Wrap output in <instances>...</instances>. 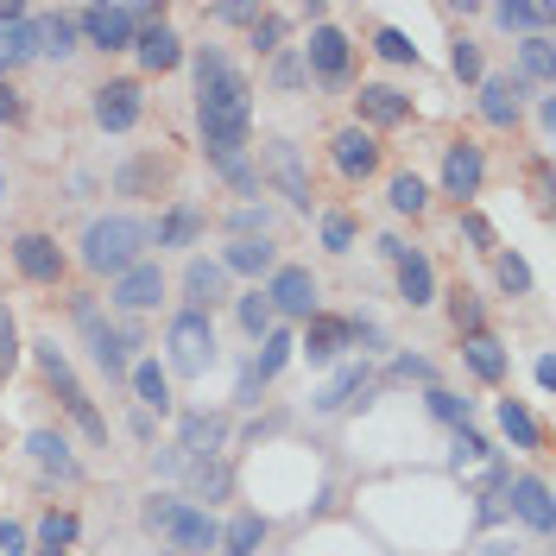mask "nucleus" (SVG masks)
I'll use <instances>...</instances> for the list:
<instances>
[{
	"instance_id": "1",
	"label": "nucleus",
	"mask_w": 556,
	"mask_h": 556,
	"mask_svg": "<svg viewBox=\"0 0 556 556\" xmlns=\"http://www.w3.org/2000/svg\"><path fill=\"white\" fill-rule=\"evenodd\" d=\"M247 121H253V89L222 51H197V127H203L208 159H241L247 152Z\"/></svg>"
},
{
	"instance_id": "5",
	"label": "nucleus",
	"mask_w": 556,
	"mask_h": 556,
	"mask_svg": "<svg viewBox=\"0 0 556 556\" xmlns=\"http://www.w3.org/2000/svg\"><path fill=\"white\" fill-rule=\"evenodd\" d=\"M38 367H45V380L58 386V399H64V412L76 417V430H83L89 443H108V424H102V412L89 405V392H83V380L70 374V361L58 354V342H38Z\"/></svg>"
},
{
	"instance_id": "26",
	"label": "nucleus",
	"mask_w": 556,
	"mask_h": 556,
	"mask_svg": "<svg viewBox=\"0 0 556 556\" xmlns=\"http://www.w3.org/2000/svg\"><path fill=\"white\" fill-rule=\"evenodd\" d=\"M399 298H405L412 311H430V304H437V273H430L424 253H405V260H399Z\"/></svg>"
},
{
	"instance_id": "29",
	"label": "nucleus",
	"mask_w": 556,
	"mask_h": 556,
	"mask_svg": "<svg viewBox=\"0 0 556 556\" xmlns=\"http://www.w3.org/2000/svg\"><path fill=\"white\" fill-rule=\"evenodd\" d=\"M291 354H298V336H291V329H273V336L260 342V354L247 361V374H253V380L266 386L273 374H285V361H291Z\"/></svg>"
},
{
	"instance_id": "3",
	"label": "nucleus",
	"mask_w": 556,
	"mask_h": 556,
	"mask_svg": "<svg viewBox=\"0 0 556 556\" xmlns=\"http://www.w3.org/2000/svg\"><path fill=\"white\" fill-rule=\"evenodd\" d=\"M139 519H146V531L172 538V551H184V556H208L215 544H222V525L208 519L203 506H190V500H172V493H152Z\"/></svg>"
},
{
	"instance_id": "48",
	"label": "nucleus",
	"mask_w": 556,
	"mask_h": 556,
	"mask_svg": "<svg viewBox=\"0 0 556 556\" xmlns=\"http://www.w3.org/2000/svg\"><path fill=\"white\" fill-rule=\"evenodd\" d=\"M380 58H392V64H412L417 45H412L405 33H380Z\"/></svg>"
},
{
	"instance_id": "44",
	"label": "nucleus",
	"mask_w": 556,
	"mask_h": 556,
	"mask_svg": "<svg viewBox=\"0 0 556 556\" xmlns=\"http://www.w3.org/2000/svg\"><path fill=\"white\" fill-rule=\"evenodd\" d=\"M13 367H20V323L0 304V374H13Z\"/></svg>"
},
{
	"instance_id": "2",
	"label": "nucleus",
	"mask_w": 556,
	"mask_h": 556,
	"mask_svg": "<svg viewBox=\"0 0 556 556\" xmlns=\"http://www.w3.org/2000/svg\"><path fill=\"white\" fill-rule=\"evenodd\" d=\"M146 247H152V228H146L139 215H96V222L83 228V266L121 278L127 266L146 260Z\"/></svg>"
},
{
	"instance_id": "47",
	"label": "nucleus",
	"mask_w": 556,
	"mask_h": 556,
	"mask_svg": "<svg viewBox=\"0 0 556 556\" xmlns=\"http://www.w3.org/2000/svg\"><path fill=\"white\" fill-rule=\"evenodd\" d=\"M278 26H285L278 13H260L253 20V51H278Z\"/></svg>"
},
{
	"instance_id": "24",
	"label": "nucleus",
	"mask_w": 556,
	"mask_h": 556,
	"mask_svg": "<svg viewBox=\"0 0 556 556\" xmlns=\"http://www.w3.org/2000/svg\"><path fill=\"white\" fill-rule=\"evenodd\" d=\"M26 455H33L45 475H58V481H76V475H83V462L70 455V443L58 430H33V437H26Z\"/></svg>"
},
{
	"instance_id": "49",
	"label": "nucleus",
	"mask_w": 556,
	"mask_h": 556,
	"mask_svg": "<svg viewBox=\"0 0 556 556\" xmlns=\"http://www.w3.org/2000/svg\"><path fill=\"white\" fill-rule=\"evenodd\" d=\"M0 556H26V525L0 519Z\"/></svg>"
},
{
	"instance_id": "20",
	"label": "nucleus",
	"mask_w": 556,
	"mask_h": 556,
	"mask_svg": "<svg viewBox=\"0 0 556 556\" xmlns=\"http://www.w3.org/2000/svg\"><path fill=\"white\" fill-rule=\"evenodd\" d=\"M506 500H513V513H519V519L531 525L538 538H544V531L556 525V513H551V486L538 481V475H519V481L506 486Z\"/></svg>"
},
{
	"instance_id": "30",
	"label": "nucleus",
	"mask_w": 556,
	"mask_h": 556,
	"mask_svg": "<svg viewBox=\"0 0 556 556\" xmlns=\"http://www.w3.org/2000/svg\"><path fill=\"white\" fill-rule=\"evenodd\" d=\"M222 273H247V278L278 273V247L273 241H235L228 247V260H222Z\"/></svg>"
},
{
	"instance_id": "21",
	"label": "nucleus",
	"mask_w": 556,
	"mask_h": 556,
	"mask_svg": "<svg viewBox=\"0 0 556 556\" xmlns=\"http://www.w3.org/2000/svg\"><path fill=\"white\" fill-rule=\"evenodd\" d=\"M519 102H525V83H519V76H486V83H481L486 127H519Z\"/></svg>"
},
{
	"instance_id": "54",
	"label": "nucleus",
	"mask_w": 556,
	"mask_h": 556,
	"mask_svg": "<svg viewBox=\"0 0 556 556\" xmlns=\"http://www.w3.org/2000/svg\"><path fill=\"white\" fill-rule=\"evenodd\" d=\"M462 228H468V241H493V228H486V222H481V215H468V222H462Z\"/></svg>"
},
{
	"instance_id": "53",
	"label": "nucleus",
	"mask_w": 556,
	"mask_h": 556,
	"mask_svg": "<svg viewBox=\"0 0 556 556\" xmlns=\"http://www.w3.org/2000/svg\"><path fill=\"white\" fill-rule=\"evenodd\" d=\"M7 121H20V96H13V89L0 83V127H7Z\"/></svg>"
},
{
	"instance_id": "56",
	"label": "nucleus",
	"mask_w": 556,
	"mask_h": 556,
	"mask_svg": "<svg viewBox=\"0 0 556 556\" xmlns=\"http://www.w3.org/2000/svg\"><path fill=\"white\" fill-rule=\"evenodd\" d=\"M0 203H7V177H0Z\"/></svg>"
},
{
	"instance_id": "37",
	"label": "nucleus",
	"mask_w": 556,
	"mask_h": 556,
	"mask_svg": "<svg viewBox=\"0 0 556 556\" xmlns=\"http://www.w3.org/2000/svg\"><path fill=\"white\" fill-rule=\"evenodd\" d=\"M551 64H556L551 38H544V33H531V38L519 45V70L531 76V83H551ZM525 76H519V83H525Z\"/></svg>"
},
{
	"instance_id": "18",
	"label": "nucleus",
	"mask_w": 556,
	"mask_h": 556,
	"mask_svg": "<svg viewBox=\"0 0 556 556\" xmlns=\"http://www.w3.org/2000/svg\"><path fill=\"white\" fill-rule=\"evenodd\" d=\"M329 159H336L342 177H367L374 165H380V139L367 134V127H342V134L329 139Z\"/></svg>"
},
{
	"instance_id": "43",
	"label": "nucleus",
	"mask_w": 556,
	"mask_h": 556,
	"mask_svg": "<svg viewBox=\"0 0 556 556\" xmlns=\"http://www.w3.org/2000/svg\"><path fill=\"white\" fill-rule=\"evenodd\" d=\"M323 247L329 253H354V215H323Z\"/></svg>"
},
{
	"instance_id": "16",
	"label": "nucleus",
	"mask_w": 556,
	"mask_h": 556,
	"mask_svg": "<svg viewBox=\"0 0 556 556\" xmlns=\"http://www.w3.org/2000/svg\"><path fill=\"white\" fill-rule=\"evenodd\" d=\"M13 266L33 278V285H58L64 278V247L51 241V235H20L13 241Z\"/></svg>"
},
{
	"instance_id": "11",
	"label": "nucleus",
	"mask_w": 556,
	"mask_h": 556,
	"mask_svg": "<svg viewBox=\"0 0 556 556\" xmlns=\"http://www.w3.org/2000/svg\"><path fill=\"white\" fill-rule=\"evenodd\" d=\"M38 58V20L20 0H0V70L33 64Z\"/></svg>"
},
{
	"instance_id": "40",
	"label": "nucleus",
	"mask_w": 556,
	"mask_h": 556,
	"mask_svg": "<svg viewBox=\"0 0 556 556\" xmlns=\"http://www.w3.org/2000/svg\"><path fill=\"white\" fill-rule=\"evenodd\" d=\"M392 208H399V215H424V208H430V184H424V177H392Z\"/></svg>"
},
{
	"instance_id": "28",
	"label": "nucleus",
	"mask_w": 556,
	"mask_h": 556,
	"mask_svg": "<svg viewBox=\"0 0 556 556\" xmlns=\"http://www.w3.org/2000/svg\"><path fill=\"white\" fill-rule=\"evenodd\" d=\"M127 374H134V392H139L146 412H172V374H165L159 361H134Z\"/></svg>"
},
{
	"instance_id": "36",
	"label": "nucleus",
	"mask_w": 556,
	"mask_h": 556,
	"mask_svg": "<svg viewBox=\"0 0 556 556\" xmlns=\"http://www.w3.org/2000/svg\"><path fill=\"white\" fill-rule=\"evenodd\" d=\"M235 316H241V329L253 336V342H266V336L278 329V316H273V304H266V291H247Z\"/></svg>"
},
{
	"instance_id": "17",
	"label": "nucleus",
	"mask_w": 556,
	"mask_h": 556,
	"mask_svg": "<svg viewBox=\"0 0 556 556\" xmlns=\"http://www.w3.org/2000/svg\"><path fill=\"white\" fill-rule=\"evenodd\" d=\"M134 58H139V70H177L184 64V38L165 20H146L134 33Z\"/></svg>"
},
{
	"instance_id": "34",
	"label": "nucleus",
	"mask_w": 556,
	"mask_h": 556,
	"mask_svg": "<svg viewBox=\"0 0 556 556\" xmlns=\"http://www.w3.org/2000/svg\"><path fill=\"white\" fill-rule=\"evenodd\" d=\"M500 430H506V437H513L519 450H538V443H544V430H538V417L525 412L519 399H500Z\"/></svg>"
},
{
	"instance_id": "14",
	"label": "nucleus",
	"mask_w": 556,
	"mask_h": 556,
	"mask_svg": "<svg viewBox=\"0 0 556 556\" xmlns=\"http://www.w3.org/2000/svg\"><path fill=\"white\" fill-rule=\"evenodd\" d=\"M266 172L278 177V190H285V203L291 208H311V177H304V159H298V146L291 139H266Z\"/></svg>"
},
{
	"instance_id": "41",
	"label": "nucleus",
	"mask_w": 556,
	"mask_h": 556,
	"mask_svg": "<svg viewBox=\"0 0 556 556\" xmlns=\"http://www.w3.org/2000/svg\"><path fill=\"white\" fill-rule=\"evenodd\" d=\"M190 486H197V500H228L235 475H228L222 462H197V468H190Z\"/></svg>"
},
{
	"instance_id": "55",
	"label": "nucleus",
	"mask_w": 556,
	"mask_h": 556,
	"mask_svg": "<svg viewBox=\"0 0 556 556\" xmlns=\"http://www.w3.org/2000/svg\"><path fill=\"white\" fill-rule=\"evenodd\" d=\"M380 253H386V260H392V266H399V260H405V253H412V247L399 241V235H386V241H380Z\"/></svg>"
},
{
	"instance_id": "25",
	"label": "nucleus",
	"mask_w": 556,
	"mask_h": 556,
	"mask_svg": "<svg viewBox=\"0 0 556 556\" xmlns=\"http://www.w3.org/2000/svg\"><path fill=\"white\" fill-rule=\"evenodd\" d=\"M83 51V33H76V13H45L38 20V58H76Z\"/></svg>"
},
{
	"instance_id": "23",
	"label": "nucleus",
	"mask_w": 556,
	"mask_h": 556,
	"mask_svg": "<svg viewBox=\"0 0 556 556\" xmlns=\"http://www.w3.org/2000/svg\"><path fill=\"white\" fill-rule=\"evenodd\" d=\"M348 342H354V323H342V316H323V311H316V316H311V329H304V342H298V348H304V354H311L316 367H323V361H336V354H342Z\"/></svg>"
},
{
	"instance_id": "31",
	"label": "nucleus",
	"mask_w": 556,
	"mask_h": 556,
	"mask_svg": "<svg viewBox=\"0 0 556 556\" xmlns=\"http://www.w3.org/2000/svg\"><path fill=\"white\" fill-rule=\"evenodd\" d=\"M493 26L500 33H544L551 26V7L544 0H519V7L506 0V7H493Z\"/></svg>"
},
{
	"instance_id": "8",
	"label": "nucleus",
	"mask_w": 556,
	"mask_h": 556,
	"mask_svg": "<svg viewBox=\"0 0 556 556\" xmlns=\"http://www.w3.org/2000/svg\"><path fill=\"white\" fill-rule=\"evenodd\" d=\"M266 304H273V316H304L311 323L316 304H323V285H316L311 266H278L273 285H266Z\"/></svg>"
},
{
	"instance_id": "35",
	"label": "nucleus",
	"mask_w": 556,
	"mask_h": 556,
	"mask_svg": "<svg viewBox=\"0 0 556 556\" xmlns=\"http://www.w3.org/2000/svg\"><path fill=\"white\" fill-rule=\"evenodd\" d=\"M228 228H235V241H266V235H273V208L266 203H235Z\"/></svg>"
},
{
	"instance_id": "51",
	"label": "nucleus",
	"mask_w": 556,
	"mask_h": 556,
	"mask_svg": "<svg viewBox=\"0 0 556 556\" xmlns=\"http://www.w3.org/2000/svg\"><path fill=\"white\" fill-rule=\"evenodd\" d=\"M392 374H399V380H430V361H424V354H399Z\"/></svg>"
},
{
	"instance_id": "13",
	"label": "nucleus",
	"mask_w": 556,
	"mask_h": 556,
	"mask_svg": "<svg viewBox=\"0 0 556 556\" xmlns=\"http://www.w3.org/2000/svg\"><path fill=\"white\" fill-rule=\"evenodd\" d=\"M481 177H486V159H481V146H468V139H455L450 152H443V197H455V203H468V197H481Z\"/></svg>"
},
{
	"instance_id": "42",
	"label": "nucleus",
	"mask_w": 556,
	"mask_h": 556,
	"mask_svg": "<svg viewBox=\"0 0 556 556\" xmlns=\"http://www.w3.org/2000/svg\"><path fill=\"white\" fill-rule=\"evenodd\" d=\"M493 278H500L506 298H525V291H531V266H525L519 253H500V260H493Z\"/></svg>"
},
{
	"instance_id": "22",
	"label": "nucleus",
	"mask_w": 556,
	"mask_h": 556,
	"mask_svg": "<svg viewBox=\"0 0 556 556\" xmlns=\"http://www.w3.org/2000/svg\"><path fill=\"white\" fill-rule=\"evenodd\" d=\"M354 108H361V121H374V127H399V121L412 114V96H399L392 83H361Z\"/></svg>"
},
{
	"instance_id": "46",
	"label": "nucleus",
	"mask_w": 556,
	"mask_h": 556,
	"mask_svg": "<svg viewBox=\"0 0 556 556\" xmlns=\"http://www.w3.org/2000/svg\"><path fill=\"white\" fill-rule=\"evenodd\" d=\"M430 412L443 417V424H468V399H455V392H430Z\"/></svg>"
},
{
	"instance_id": "33",
	"label": "nucleus",
	"mask_w": 556,
	"mask_h": 556,
	"mask_svg": "<svg viewBox=\"0 0 556 556\" xmlns=\"http://www.w3.org/2000/svg\"><path fill=\"white\" fill-rule=\"evenodd\" d=\"M354 392H367V367H342L336 380L316 392V412H348V405H354Z\"/></svg>"
},
{
	"instance_id": "6",
	"label": "nucleus",
	"mask_w": 556,
	"mask_h": 556,
	"mask_svg": "<svg viewBox=\"0 0 556 556\" xmlns=\"http://www.w3.org/2000/svg\"><path fill=\"white\" fill-rule=\"evenodd\" d=\"M146 20H159L152 7H83L76 13V33L89 38L96 51H134V33Z\"/></svg>"
},
{
	"instance_id": "39",
	"label": "nucleus",
	"mask_w": 556,
	"mask_h": 556,
	"mask_svg": "<svg viewBox=\"0 0 556 556\" xmlns=\"http://www.w3.org/2000/svg\"><path fill=\"white\" fill-rule=\"evenodd\" d=\"M38 544H45V556H64L76 544V513H45L38 519Z\"/></svg>"
},
{
	"instance_id": "19",
	"label": "nucleus",
	"mask_w": 556,
	"mask_h": 556,
	"mask_svg": "<svg viewBox=\"0 0 556 556\" xmlns=\"http://www.w3.org/2000/svg\"><path fill=\"white\" fill-rule=\"evenodd\" d=\"M222 298H228V273H222V260H190V266H184V304L208 316Z\"/></svg>"
},
{
	"instance_id": "15",
	"label": "nucleus",
	"mask_w": 556,
	"mask_h": 556,
	"mask_svg": "<svg viewBox=\"0 0 556 556\" xmlns=\"http://www.w3.org/2000/svg\"><path fill=\"white\" fill-rule=\"evenodd\" d=\"M298 58H304V70L323 76V83H348V38L336 33V26H316L311 45H298Z\"/></svg>"
},
{
	"instance_id": "38",
	"label": "nucleus",
	"mask_w": 556,
	"mask_h": 556,
	"mask_svg": "<svg viewBox=\"0 0 556 556\" xmlns=\"http://www.w3.org/2000/svg\"><path fill=\"white\" fill-rule=\"evenodd\" d=\"M222 544H228V556H253L260 544H266V519H260V513H247V519H235L228 531H222Z\"/></svg>"
},
{
	"instance_id": "27",
	"label": "nucleus",
	"mask_w": 556,
	"mask_h": 556,
	"mask_svg": "<svg viewBox=\"0 0 556 556\" xmlns=\"http://www.w3.org/2000/svg\"><path fill=\"white\" fill-rule=\"evenodd\" d=\"M462 361H468V374H475V380H486V386L506 380V348L493 342V336H481V329L462 342Z\"/></svg>"
},
{
	"instance_id": "7",
	"label": "nucleus",
	"mask_w": 556,
	"mask_h": 556,
	"mask_svg": "<svg viewBox=\"0 0 556 556\" xmlns=\"http://www.w3.org/2000/svg\"><path fill=\"white\" fill-rule=\"evenodd\" d=\"M76 323H83V336H89L96 367H102L108 380H121V374H127V348L139 342V329H114V323H102L96 298H76Z\"/></svg>"
},
{
	"instance_id": "10",
	"label": "nucleus",
	"mask_w": 556,
	"mask_h": 556,
	"mask_svg": "<svg viewBox=\"0 0 556 556\" xmlns=\"http://www.w3.org/2000/svg\"><path fill=\"white\" fill-rule=\"evenodd\" d=\"M159 298H165V273H159L152 260H139V266H127L121 278H108V304H114V311H127V316L152 311Z\"/></svg>"
},
{
	"instance_id": "4",
	"label": "nucleus",
	"mask_w": 556,
	"mask_h": 556,
	"mask_svg": "<svg viewBox=\"0 0 556 556\" xmlns=\"http://www.w3.org/2000/svg\"><path fill=\"white\" fill-rule=\"evenodd\" d=\"M165 354H172L177 374H208L215 367V323H208L203 311H177L172 329H165Z\"/></svg>"
},
{
	"instance_id": "52",
	"label": "nucleus",
	"mask_w": 556,
	"mask_h": 556,
	"mask_svg": "<svg viewBox=\"0 0 556 556\" xmlns=\"http://www.w3.org/2000/svg\"><path fill=\"white\" fill-rule=\"evenodd\" d=\"M215 20H222V26H253L260 13H253V7H215Z\"/></svg>"
},
{
	"instance_id": "12",
	"label": "nucleus",
	"mask_w": 556,
	"mask_h": 556,
	"mask_svg": "<svg viewBox=\"0 0 556 556\" xmlns=\"http://www.w3.org/2000/svg\"><path fill=\"white\" fill-rule=\"evenodd\" d=\"M222 443H228V417L190 412L184 424H177V443H172V450L184 455V462H215V455H222Z\"/></svg>"
},
{
	"instance_id": "9",
	"label": "nucleus",
	"mask_w": 556,
	"mask_h": 556,
	"mask_svg": "<svg viewBox=\"0 0 556 556\" xmlns=\"http://www.w3.org/2000/svg\"><path fill=\"white\" fill-rule=\"evenodd\" d=\"M139 114H146V89H139L134 76H114L96 89V127L102 134H134Z\"/></svg>"
},
{
	"instance_id": "32",
	"label": "nucleus",
	"mask_w": 556,
	"mask_h": 556,
	"mask_svg": "<svg viewBox=\"0 0 556 556\" xmlns=\"http://www.w3.org/2000/svg\"><path fill=\"white\" fill-rule=\"evenodd\" d=\"M197 228H203V208H197V203H177L172 215L152 228V241H159V247H190V241H197Z\"/></svg>"
},
{
	"instance_id": "50",
	"label": "nucleus",
	"mask_w": 556,
	"mask_h": 556,
	"mask_svg": "<svg viewBox=\"0 0 556 556\" xmlns=\"http://www.w3.org/2000/svg\"><path fill=\"white\" fill-rule=\"evenodd\" d=\"M278 89H298V83H304V76H311V70H304V58H278Z\"/></svg>"
},
{
	"instance_id": "45",
	"label": "nucleus",
	"mask_w": 556,
	"mask_h": 556,
	"mask_svg": "<svg viewBox=\"0 0 556 556\" xmlns=\"http://www.w3.org/2000/svg\"><path fill=\"white\" fill-rule=\"evenodd\" d=\"M450 70L462 76V83H481V51H475L468 38H455V51H450Z\"/></svg>"
}]
</instances>
